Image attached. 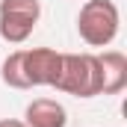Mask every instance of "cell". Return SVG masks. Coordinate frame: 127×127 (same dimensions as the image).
Here are the masks:
<instances>
[{"mask_svg": "<svg viewBox=\"0 0 127 127\" xmlns=\"http://www.w3.org/2000/svg\"><path fill=\"white\" fill-rule=\"evenodd\" d=\"M0 127H27V124L18 118H0Z\"/></svg>", "mask_w": 127, "mask_h": 127, "instance_id": "8", "label": "cell"}, {"mask_svg": "<svg viewBox=\"0 0 127 127\" xmlns=\"http://www.w3.org/2000/svg\"><path fill=\"white\" fill-rule=\"evenodd\" d=\"M41 18L38 0H0V38L9 44H24Z\"/></svg>", "mask_w": 127, "mask_h": 127, "instance_id": "3", "label": "cell"}, {"mask_svg": "<svg viewBox=\"0 0 127 127\" xmlns=\"http://www.w3.org/2000/svg\"><path fill=\"white\" fill-rule=\"evenodd\" d=\"M100 65V95H118L127 86V56L121 50H103L97 53Z\"/></svg>", "mask_w": 127, "mask_h": 127, "instance_id": "5", "label": "cell"}, {"mask_svg": "<svg viewBox=\"0 0 127 127\" xmlns=\"http://www.w3.org/2000/svg\"><path fill=\"white\" fill-rule=\"evenodd\" d=\"M21 65H24V80L30 89H35V86L53 89L59 68H62V53L53 47H27V50H21Z\"/></svg>", "mask_w": 127, "mask_h": 127, "instance_id": "4", "label": "cell"}, {"mask_svg": "<svg viewBox=\"0 0 127 127\" xmlns=\"http://www.w3.org/2000/svg\"><path fill=\"white\" fill-rule=\"evenodd\" d=\"M24 124L27 127H65L68 124V112L53 97H35L24 109Z\"/></svg>", "mask_w": 127, "mask_h": 127, "instance_id": "6", "label": "cell"}, {"mask_svg": "<svg viewBox=\"0 0 127 127\" xmlns=\"http://www.w3.org/2000/svg\"><path fill=\"white\" fill-rule=\"evenodd\" d=\"M121 27V12L112 0H86L77 15V32L89 47H109Z\"/></svg>", "mask_w": 127, "mask_h": 127, "instance_id": "1", "label": "cell"}, {"mask_svg": "<svg viewBox=\"0 0 127 127\" xmlns=\"http://www.w3.org/2000/svg\"><path fill=\"white\" fill-rule=\"evenodd\" d=\"M0 80L9 86V89H30L27 80H24V65H21V50H12L3 65H0Z\"/></svg>", "mask_w": 127, "mask_h": 127, "instance_id": "7", "label": "cell"}, {"mask_svg": "<svg viewBox=\"0 0 127 127\" xmlns=\"http://www.w3.org/2000/svg\"><path fill=\"white\" fill-rule=\"evenodd\" d=\"M56 92L74 97L100 95V65L95 53H62V68L53 83Z\"/></svg>", "mask_w": 127, "mask_h": 127, "instance_id": "2", "label": "cell"}]
</instances>
